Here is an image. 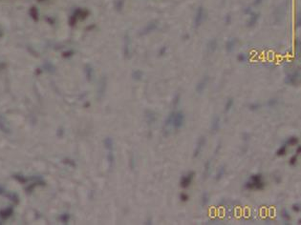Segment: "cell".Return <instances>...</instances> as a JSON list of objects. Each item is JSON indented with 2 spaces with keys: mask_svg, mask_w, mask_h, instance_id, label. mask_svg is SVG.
I'll return each instance as SVG.
<instances>
[{
  "mask_svg": "<svg viewBox=\"0 0 301 225\" xmlns=\"http://www.w3.org/2000/svg\"><path fill=\"white\" fill-rule=\"evenodd\" d=\"M179 197H180V200L182 201V202H186V201L188 200V195L186 194V193H181Z\"/></svg>",
  "mask_w": 301,
  "mask_h": 225,
  "instance_id": "cell-33",
  "label": "cell"
},
{
  "mask_svg": "<svg viewBox=\"0 0 301 225\" xmlns=\"http://www.w3.org/2000/svg\"><path fill=\"white\" fill-rule=\"evenodd\" d=\"M236 43H237V39L236 38H229V40H227L226 42V51L227 52H231L234 50Z\"/></svg>",
  "mask_w": 301,
  "mask_h": 225,
  "instance_id": "cell-13",
  "label": "cell"
},
{
  "mask_svg": "<svg viewBox=\"0 0 301 225\" xmlns=\"http://www.w3.org/2000/svg\"><path fill=\"white\" fill-rule=\"evenodd\" d=\"M209 195L207 192H204L203 194H202L201 195V201H200V204L202 207H204L207 206V204H209Z\"/></svg>",
  "mask_w": 301,
  "mask_h": 225,
  "instance_id": "cell-20",
  "label": "cell"
},
{
  "mask_svg": "<svg viewBox=\"0 0 301 225\" xmlns=\"http://www.w3.org/2000/svg\"><path fill=\"white\" fill-rule=\"evenodd\" d=\"M297 157H298V154H294V156L291 157V159H290V161H289V162H290V165H291V166H294V165L296 164V162H297Z\"/></svg>",
  "mask_w": 301,
  "mask_h": 225,
  "instance_id": "cell-34",
  "label": "cell"
},
{
  "mask_svg": "<svg viewBox=\"0 0 301 225\" xmlns=\"http://www.w3.org/2000/svg\"><path fill=\"white\" fill-rule=\"evenodd\" d=\"M206 145V137L204 136H202L199 137V139L197 140V143L194 147L193 150V159H197L198 156H200L201 153L203 152V149Z\"/></svg>",
  "mask_w": 301,
  "mask_h": 225,
  "instance_id": "cell-6",
  "label": "cell"
},
{
  "mask_svg": "<svg viewBox=\"0 0 301 225\" xmlns=\"http://www.w3.org/2000/svg\"><path fill=\"white\" fill-rule=\"evenodd\" d=\"M105 90H106V79L103 77V79L101 80L100 86H99V89H98V96H99V98H101L102 96L104 95Z\"/></svg>",
  "mask_w": 301,
  "mask_h": 225,
  "instance_id": "cell-14",
  "label": "cell"
},
{
  "mask_svg": "<svg viewBox=\"0 0 301 225\" xmlns=\"http://www.w3.org/2000/svg\"><path fill=\"white\" fill-rule=\"evenodd\" d=\"M210 169H211V160L207 159V161L204 162V173H203L204 179H206L207 177H209V175L210 173Z\"/></svg>",
  "mask_w": 301,
  "mask_h": 225,
  "instance_id": "cell-18",
  "label": "cell"
},
{
  "mask_svg": "<svg viewBox=\"0 0 301 225\" xmlns=\"http://www.w3.org/2000/svg\"><path fill=\"white\" fill-rule=\"evenodd\" d=\"M263 2V0H253V5L254 6H258Z\"/></svg>",
  "mask_w": 301,
  "mask_h": 225,
  "instance_id": "cell-38",
  "label": "cell"
},
{
  "mask_svg": "<svg viewBox=\"0 0 301 225\" xmlns=\"http://www.w3.org/2000/svg\"><path fill=\"white\" fill-rule=\"evenodd\" d=\"M221 126V118L219 116H214L211 120V124H210V132L212 134L217 133L220 130Z\"/></svg>",
  "mask_w": 301,
  "mask_h": 225,
  "instance_id": "cell-11",
  "label": "cell"
},
{
  "mask_svg": "<svg viewBox=\"0 0 301 225\" xmlns=\"http://www.w3.org/2000/svg\"><path fill=\"white\" fill-rule=\"evenodd\" d=\"M185 120H186V116L184 112L182 111H177L174 114V118H173V129L175 131L180 130L181 128L184 126L185 124Z\"/></svg>",
  "mask_w": 301,
  "mask_h": 225,
  "instance_id": "cell-2",
  "label": "cell"
},
{
  "mask_svg": "<svg viewBox=\"0 0 301 225\" xmlns=\"http://www.w3.org/2000/svg\"><path fill=\"white\" fill-rule=\"evenodd\" d=\"M233 104H234V100H233V98L232 97L227 98V101H226V103H225V106H224V112L225 113H229V111L232 109Z\"/></svg>",
  "mask_w": 301,
  "mask_h": 225,
  "instance_id": "cell-19",
  "label": "cell"
},
{
  "mask_svg": "<svg viewBox=\"0 0 301 225\" xmlns=\"http://www.w3.org/2000/svg\"><path fill=\"white\" fill-rule=\"evenodd\" d=\"M237 60L239 61V62H245V61L247 60V56H246V54H238V56H237Z\"/></svg>",
  "mask_w": 301,
  "mask_h": 225,
  "instance_id": "cell-35",
  "label": "cell"
},
{
  "mask_svg": "<svg viewBox=\"0 0 301 225\" xmlns=\"http://www.w3.org/2000/svg\"><path fill=\"white\" fill-rule=\"evenodd\" d=\"M287 149H288V146H287V145H286V144L282 145L281 147H280V148L278 149V150H277L276 154H277L278 156H285L286 153H287Z\"/></svg>",
  "mask_w": 301,
  "mask_h": 225,
  "instance_id": "cell-27",
  "label": "cell"
},
{
  "mask_svg": "<svg viewBox=\"0 0 301 225\" xmlns=\"http://www.w3.org/2000/svg\"><path fill=\"white\" fill-rule=\"evenodd\" d=\"M13 212V208L9 207V208H6L4 210H2V211H0V217H1L3 220H6V218H8L10 216H11Z\"/></svg>",
  "mask_w": 301,
  "mask_h": 225,
  "instance_id": "cell-21",
  "label": "cell"
},
{
  "mask_svg": "<svg viewBox=\"0 0 301 225\" xmlns=\"http://www.w3.org/2000/svg\"><path fill=\"white\" fill-rule=\"evenodd\" d=\"M175 111H172L169 113L167 118L165 119V125H163V135L168 136V134L171 133V128H173V118H174Z\"/></svg>",
  "mask_w": 301,
  "mask_h": 225,
  "instance_id": "cell-5",
  "label": "cell"
},
{
  "mask_svg": "<svg viewBox=\"0 0 301 225\" xmlns=\"http://www.w3.org/2000/svg\"><path fill=\"white\" fill-rule=\"evenodd\" d=\"M225 174H226V166H225V165H221L220 167L218 168L217 172H216L215 180H216V181L221 180V179L224 177Z\"/></svg>",
  "mask_w": 301,
  "mask_h": 225,
  "instance_id": "cell-17",
  "label": "cell"
},
{
  "mask_svg": "<svg viewBox=\"0 0 301 225\" xmlns=\"http://www.w3.org/2000/svg\"><path fill=\"white\" fill-rule=\"evenodd\" d=\"M2 192H3V188L2 187H0V194H2Z\"/></svg>",
  "mask_w": 301,
  "mask_h": 225,
  "instance_id": "cell-41",
  "label": "cell"
},
{
  "mask_svg": "<svg viewBox=\"0 0 301 225\" xmlns=\"http://www.w3.org/2000/svg\"><path fill=\"white\" fill-rule=\"evenodd\" d=\"M107 161L109 163V166L112 167L114 162H115V156H114V153L113 151H108V154H107Z\"/></svg>",
  "mask_w": 301,
  "mask_h": 225,
  "instance_id": "cell-26",
  "label": "cell"
},
{
  "mask_svg": "<svg viewBox=\"0 0 301 225\" xmlns=\"http://www.w3.org/2000/svg\"><path fill=\"white\" fill-rule=\"evenodd\" d=\"M300 152H301V146H298V147H297V149H296V154H299Z\"/></svg>",
  "mask_w": 301,
  "mask_h": 225,
  "instance_id": "cell-40",
  "label": "cell"
},
{
  "mask_svg": "<svg viewBox=\"0 0 301 225\" xmlns=\"http://www.w3.org/2000/svg\"><path fill=\"white\" fill-rule=\"evenodd\" d=\"M277 103H278V100H277L276 98H271V99H270V100L267 102V105H268V107L271 108V107L276 106Z\"/></svg>",
  "mask_w": 301,
  "mask_h": 225,
  "instance_id": "cell-32",
  "label": "cell"
},
{
  "mask_svg": "<svg viewBox=\"0 0 301 225\" xmlns=\"http://www.w3.org/2000/svg\"><path fill=\"white\" fill-rule=\"evenodd\" d=\"M144 119L146 121L147 125L149 126H152L153 124H155V122L157 121V114L152 111L150 109L145 110L144 112Z\"/></svg>",
  "mask_w": 301,
  "mask_h": 225,
  "instance_id": "cell-7",
  "label": "cell"
},
{
  "mask_svg": "<svg viewBox=\"0 0 301 225\" xmlns=\"http://www.w3.org/2000/svg\"><path fill=\"white\" fill-rule=\"evenodd\" d=\"M299 80V74L298 72H294L292 74L288 75L285 78V83H287L288 85L291 86H296Z\"/></svg>",
  "mask_w": 301,
  "mask_h": 225,
  "instance_id": "cell-8",
  "label": "cell"
},
{
  "mask_svg": "<svg viewBox=\"0 0 301 225\" xmlns=\"http://www.w3.org/2000/svg\"><path fill=\"white\" fill-rule=\"evenodd\" d=\"M217 47H218V42H217V40H216L215 38L209 40V41L207 42V52H210V54H212V52H214L216 51Z\"/></svg>",
  "mask_w": 301,
  "mask_h": 225,
  "instance_id": "cell-15",
  "label": "cell"
},
{
  "mask_svg": "<svg viewBox=\"0 0 301 225\" xmlns=\"http://www.w3.org/2000/svg\"><path fill=\"white\" fill-rule=\"evenodd\" d=\"M180 99H181V95L180 93H176V95H174L173 99H172V105H173L174 108H176L178 105H179L180 103Z\"/></svg>",
  "mask_w": 301,
  "mask_h": 225,
  "instance_id": "cell-28",
  "label": "cell"
},
{
  "mask_svg": "<svg viewBox=\"0 0 301 225\" xmlns=\"http://www.w3.org/2000/svg\"><path fill=\"white\" fill-rule=\"evenodd\" d=\"M280 215H281V218H283V220H284L285 222H289V221L291 220V218H292L291 214L287 209H283L281 213H280Z\"/></svg>",
  "mask_w": 301,
  "mask_h": 225,
  "instance_id": "cell-23",
  "label": "cell"
},
{
  "mask_svg": "<svg viewBox=\"0 0 301 225\" xmlns=\"http://www.w3.org/2000/svg\"><path fill=\"white\" fill-rule=\"evenodd\" d=\"M30 15L33 17V19L36 20V21L38 19V13H37V10L34 7H33L30 10Z\"/></svg>",
  "mask_w": 301,
  "mask_h": 225,
  "instance_id": "cell-29",
  "label": "cell"
},
{
  "mask_svg": "<svg viewBox=\"0 0 301 225\" xmlns=\"http://www.w3.org/2000/svg\"><path fill=\"white\" fill-rule=\"evenodd\" d=\"M207 82H209V75H204L199 82L197 83L196 87H195V91H196L198 95H202V93H204V91L207 85Z\"/></svg>",
  "mask_w": 301,
  "mask_h": 225,
  "instance_id": "cell-10",
  "label": "cell"
},
{
  "mask_svg": "<svg viewBox=\"0 0 301 225\" xmlns=\"http://www.w3.org/2000/svg\"><path fill=\"white\" fill-rule=\"evenodd\" d=\"M124 56L125 57H129L130 54H131V39L129 34H126L124 36Z\"/></svg>",
  "mask_w": 301,
  "mask_h": 225,
  "instance_id": "cell-12",
  "label": "cell"
},
{
  "mask_svg": "<svg viewBox=\"0 0 301 225\" xmlns=\"http://www.w3.org/2000/svg\"><path fill=\"white\" fill-rule=\"evenodd\" d=\"M260 107H261V104L258 103V102H253L249 106L250 111H257L258 109H260Z\"/></svg>",
  "mask_w": 301,
  "mask_h": 225,
  "instance_id": "cell-31",
  "label": "cell"
},
{
  "mask_svg": "<svg viewBox=\"0 0 301 225\" xmlns=\"http://www.w3.org/2000/svg\"><path fill=\"white\" fill-rule=\"evenodd\" d=\"M194 177H195L194 172H192V171L188 172L186 175L182 177V179H181V180H180V186L182 187L183 189L188 188V187L190 186V184L192 183V181H193Z\"/></svg>",
  "mask_w": 301,
  "mask_h": 225,
  "instance_id": "cell-4",
  "label": "cell"
},
{
  "mask_svg": "<svg viewBox=\"0 0 301 225\" xmlns=\"http://www.w3.org/2000/svg\"><path fill=\"white\" fill-rule=\"evenodd\" d=\"M165 52H166V47H162L160 50V52H159V55L160 56H162V55L165 54Z\"/></svg>",
  "mask_w": 301,
  "mask_h": 225,
  "instance_id": "cell-37",
  "label": "cell"
},
{
  "mask_svg": "<svg viewBox=\"0 0 301 225\" xmlns=\"http://www.w3.org/2000/svg\"><path fill=\"white\" fill-rule=\"evenodd\" d=\"M142 75H144V74H142V72L141 71V70H135V71H133V73H132V78L136 81L142 80Z\"/></svg>",
  "mask_w": 301,
  "mask_h": 225,
  "instance_id": "cell-24",
  "label": "cell"
},
{
  "mask_svg": "<svg viewBox=\"0 0 301 225\" xmlns=\"http://www.w3.org/2000/svg\"><path fill=\"white\" fill-rule=\"evenodd\" d=\"M86 77H87V79L88 80H91L92 77H93V69L91 66H87L86 68Z\"/></svg>",
  "mask_w": 301,
  "mask_h": 225,
  "instance_id": "cell-30",
  "label": "cell"
},
{
  "mask_svg": "<svg viewBox=\"0 0 301 225\" xmlns=\"http://www.w3.org/2000/svg\"><path fill=\"white\" fill-rule=\"evenodd\" d=\"M157 28H158V21L153 20V21H150L149 23H147V24L145 25V27L142 29V33L140 34H141V36H146V34H151L152 32H154Z\"/></svg>",
  "mask_w": 301,
  "mask_h": 225,
  "instance_id": "cell-9",
  "label": "cell"
},
{
  "mask_svg": "<svg viewBox=\"0 0 301 225\" xmlns=\"http://www.w3.org/2000/svg\"><path fill=\"white\" fill-rule=\"evenodd\" d=\"M265 183L263 181V177L262 175L260 174H256L253 175V176L250 177V181L245 184V187L246 189L249 190H262L264 188Z\"/></svg>",
  "mask_w": 301,
  "mask_h": 225,
  "instance_id": "cell-1",
  "label": "cell"
},
{
  "mask_svg": "<svg viewBox=\"0 0 301 225\" xmlns=\"http://www.w3.org/2000/svg\"><path fill=\"white\" fill-rule=\"evenodd\" d=\"M204 16H206V13H204V8L202 7V6H200V7H198L196 11V13H195V16H194V21H193L194 27L196 29L199 28L200 26L203 24L204 20Z\"/></svg>",
  "mask_w": 301,
  "mask_h": 225,
  "instance_id": "cell-3",
  "label": "cell"
},
{
  "mask_svg": "<svg viewBox=\"0 0 301 225\" xmlns=\"http://www.w3.org/2000/svg\"><path fill=\"white\" fill-rule=\"evenodd\" d=\"M103 144L105 146V148L107 149L108 151H113L114 150V141L111 137H106L103 140Z\"/></svg>",
  "mask_w": 301,
  "mask_h": 225,
  "instance_id": "cell-22",
  "label": "cell"
},
{
  "mask_svg": "<svg viewBox=\"0 0 301 225\" xmlns=\"http://www.w3.org/2000/svg\"><path fill=\"white\" fill-rule=\"evenodd\" d=\"M230 20H231V18H230V16L227 15V16L226 17V23H227V24H229Z\"/></svg>",
  "mask_w": 301,
  "mask_h": 225,
  "instance_id": "cell-39",
  "label": "cell"
},
{
  "mask_svg": "<svg viewBox=\"0 0 301 225\" xmlns=\"http://www.w3.org/2000/svg\"><path fill=\"white\" fill-rule=\"evenodd\" d=\"M298 141H299L298 137L291 136L290 138L287 140V142H286V145H287V146H294V145H296L297 143H298Z\"/></svg>",
  "mask_w": 301,
  "mask_h": 225,
  "instance_id": "cell-25",
  "label": "cell"
},
{
  "mask_svg": "<svg viewBox=\"0 0 301 225\" xmlns=\"http://www.w3.org/2000/svg\"><path fill=\"white\" fill-rule=\"evenodd\" d=\"M292 208H293L294 211V212H296V213L300 212V210H301V208H300V205H299L298 203H294V205H293V207H292Z\"/></svg>",
  "mask_w": 301,
  "mask_h": 225,
  "instance_id": "cell-36",
  "label": "cell"
},
{
  "mask_svg": "<svg viewBox=\"0 0 301 225\" xmlns=\"http://www.w3.org/2000/svg\"><path fill=\"white\" fill-rule=\"evenodd\" d=\"M259 16H260V14L257 13H251L249 21H248V23H247L248 27H252V26L255 25L257 23V21H258Z\"/></svg>",
  "mask_w": 301,
  "mask_h": 225,
  "instance_id": "cell-16",
  "label": "cell"
}]
</instances>
